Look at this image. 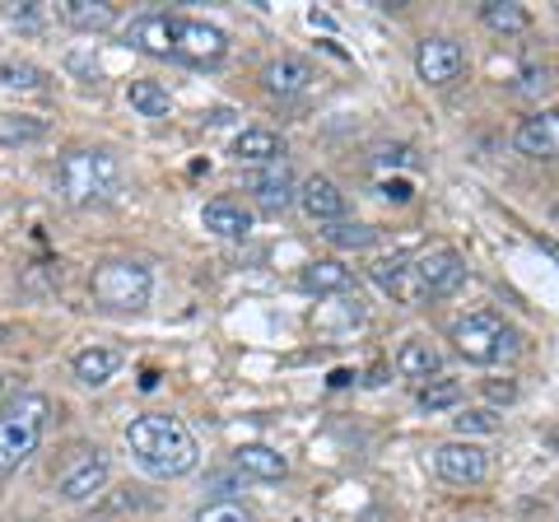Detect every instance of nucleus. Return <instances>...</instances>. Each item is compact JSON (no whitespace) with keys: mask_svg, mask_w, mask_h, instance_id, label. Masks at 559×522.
Returning a JSON list of instances; mask_svg holds the SVG:
<instances>
[{"mask_svg":"<svg viewBox=\"0 0 559 522\" xmlns=\"http://www.w3.org/2000/svg\"><path fill=\"white\" fill-rule=\"evenodd\" d=\"M373 281L388 289L392 299L415 308V304H425V299H443V294L462 289L466 261H462V252H452V248H429V252H419L415 261H406V257H382L378 266H373Z\"/></svg>","mask_w":559,"mask_h":522,"instance_id":"obj_1","label":"nucleus"},{"mask_svg":"<svg viewBox=\"0 0 559 522\" xmlns=\"http://www.w3.org/2000/svg\"><path fill=\"white\" fill-rule=\"evenodd\" d=\"M127 448L135 452V462L145 466L150 476H187L197 466L201 448H197V434H191L178 415H164V411H150V415H135L127 425Z\"/></svg>","mask_w":559,"mask_h":522,"instance_id":"obj_2","label":"nucleus"},{"mask_svg":"<svg viewBox=\"0 0 559 522\" xmlns=\"http://www.w3.org/2000/svg\"><path fill=\"white\" fill-rule=\"evenodd\" d=\"M121 187V159L112 150H94V145H80V150H66L61 164H57V191L66 205H98V201H112Z\"/></svg>","mask_w":559,"mask_h":522,"instance_id":"obj_3","label":"nucleus"},{"mask_svg":"<svg viewBox=\"0 0 559 522\" xmlns=\"http://www.w3.org/2000/svg\"><path fill=\"white\" fill-rule=\"evenodd\" d=\"M51 402L43 392H14L10 402H0V476H10L14 466H24L43 443Z\"/></svg>","mask_w":559,"mask_h":522,"instance_id":"obj_4","label":"nucleus"},{"mask_svg":"<svg viewBox=\"0 0 559 522\" xmlns=\"http://www.w3.org/2000/svg\"><path fill=\"white\" fill-rule=\"evenodd\" d=\"M90 294L112 312H135V308L150 304L154 271L145 266V261H135V257H112V261H103V266L94 271Z\"/></svg>","mask_w":559,"mask_h":522,"instance_id":"obj_5","label":"nucleus"},{"mask_svg":"<svg viewBox=\"0 0 559 522\" xmlns=\"http://www.w3.org/2000/svg\"><path fill=\"white\" fill-rule=\"evenodd\" d=\"M452 345L471 364H499L518 355V332L499 312H466L462 322H452Z\"/></svg>","mask_w":559,"mask_h":522,"instance_id":"obj_6","label":"nucleus"},{"mask_svg":"<svg viewBox=\"0 0 559 522\" xmlns=\"http://www.w3.org/2000/svg\"><path fill=\"white\" fill-rule=\"evenodd\" d=\"M103 485H108V452L94 443H75L70 458L57 466V495L66 503H84V499H94Z\"/></svg>","mask_w":559,"mask_h":522,"instance_id":"obj_7","label":"nucleus"},{"mask_svg":"<svg viewBox=\"0 0 559 522\" xmlns=\"http://www.w3.org/2000/svg\"><path fill=\"white\" fill-rule=\"evenodd\" d=\"M224 51H229L224 28L205 24V20H191V14H173V61L215 66V61H224Z\"/></svg>","mask_w":559,"mask_h":522,"instance_id":"obj_8","label":"nucleus"},{"mask_svg":"<svg viewBox=\"0 0 559 522\" xmlns=\"http://www.w3.org/2000/svg\"><path fill=\"white\" fill-rule=\"evenodd\" d=\"M466 71V47L457 38H448V33H429V38H419L415 47V75L429 84V90H448L452 80H462Z\"/></svg>","mask_w":559,"mask_h":522,"instance_id":"obj_9","label":"nucleus"},{"mask_svg":"<svg viewBox=\"0 0 559 522\" xmlns=\"http://www.w3.org/2000/svg\"><path fill=\"white\" fill-rule=\"evenodd\" d=\"M433 466H439V476L452 485H480L489 476V452L471 439H452L433 452Z\"/></svg>","mask_w":559,"mask_h":522,"instance_id":"obj_10","label":"nucleus"},{"mask_svg":"<svg viewBox=\"0 0 559 522\" xmlns=\"http://www.w3.org/2000/svg\"><path fill=\"white\" fill-rule=\"evenodd\" d=\"M513 145L527 159H559V108H540L532 117H522V127L513 131Z\"/></svg>","mask_w":559,"mask_h":522,"instance_id":"obj_11","label":"nucleus"},{"mask_svg":"<svg viewBox=\"0 0 559 522\" xmlns=\"http://www.w3.org/2000/svg\"><path fill=\"white\" fill-rule=\"evenodd\" d=\"M248 191H252V201H257L266 215H280L289 201H299V187H294V173H289V164L257 168L252 178H248Z\"/></svg>","mask_w":559,"mask_h":522,"instance_id":"obj_12","label":"nucleus"},{"mask_svg":"<svg viewBox=\"0 0 559 522\" xmlns=\"http://www.w3.org/2000/svg\"><path fill=\"white\" fill-rule=\"evenodd\" d=\"M299 205H304V215L318 220V224H341L345 220V191L331 178H322V173H312V178L299 187Z\"/></svg>","mask_w":559,"mask_h":522,"instance_id":"obj_13","label":"nucleus"},{"mask_svg":"<svg viewBox=\"0 0 559 522\" xmlns=\"http://www.w3.org/2000/svg\"><path fill=\"white\" fill-rule=\"evenodd\" d=\"M234 159L238 164H252V168H271V164H285V141L266 127H248L234 135Z\"/></svg>","mask_w":559,"mask_h":522,"instance_id":"obj_14","label":"nucleus"},{"mask_svg":"<svg viewBox=\"0 0 559 522\" xmlns=\"http://www.w3.org/2000/svg\"><path fill=\"white\" fill-rule=\"evenodd\" d=\"M127 43L145 57H159V61H173V14H140L127 28Z\"/></svg>","mask_w":559,"mask_h":522,"instance_id":"obj_15","label":"nucleus"},{"mask_svg":"<svg viewBox=\"0 0 559 522\" xmlns=\"http://www.w3.org/2000/svg\"><path fill=\"white\" fill-rule=\"evenodd\" d=\"M392 364H396V373H401V378H415V382L443 378V355H439V345H429L425 336L401 341V351H396Z\"/></svg>","mask_w":559,"mask_h":522,"instance_id":"obj_16","label":"nucleus"},{"mask_svg":"<svg viewBox=\"0 0 559 522\" xmlns=\"http://www.w3.org/2000/svg\"><path fill=\"white\" fill-rule=\"evenodd\" d=\"M312 80L318 75H312V66L304 57H275L266 71H261V84H266L275 98H299V94H308Z\"/></svg>","mask_w":559,"mask_h":522,"instance_id":"obj_17","label":"nucleus"},{"mask_svg":"<svg viewBox=\"0 0 559 522\" xmlns=\"http://www.w3.org/2000/svg\"><path fill=\"white\" fill-rule=\"evenodd\" d=\"M57 14H61V24H70L75 33H108V28H117V5H108V0H61Z\"/></svg>","mask_w":559,"mask_h":522,"instance_id":"obj_18","label":"nucleus"},{"mask_svg":"<svg viewBox=\"0 0 559 522\" xmlns=\"http://www.w3.org/2000/svg\"><path fill=\"white\" fill-rule=\"evenodd\" d=\"M234 466H238L242 476H252V481H285L289 476L285 452H275L266 443H242V448H234Z\"/></svg>","mask_w":559,"mask_h":522,"instance_id":"obj_19","label":"nucleus"},{"mask_svg":"<svg viewBox=\"0 0 559 522\" xmlns=\"http://www.w3.org/2000/svg\"><path fill=\"white\" fill-rule=\"evenodd\" d=\"M201 224L219 238H248L252 234V211H242V205L229 201V197H215V201H205Z\"/></svg>","mask_w":559,"mask_h":522,"instance_id":"obj_20","label":"nucleus"},{"mask_svg":"<svg viewBox=\"0 0 559 522\" xmlns=\"http://www.w3.org/2000/svg\"><path fill=\"white\" fill-rule=\"evenodd\" d=\"M299 285L308 294H345V289H355V271L341 266L336 257H318L299 271Z\"/></svg>","mask_w":559,"mask_h":522,"instance_id":"obj_21","label":"nucleus"},{"mask_svg":"<svg viewBox=\"0 0 559 522\" xmlns=\"http://www.w3.org/2000/svg\"><path fill=\"white\" fill-rule=\"evenodd\" d=\"M117 369H121V355L108 351V345H90V351L75 355V378L84 382V388H103Z\"/></svg>","mask_w":559,"mask_h":522,"instance_id":"obj_22","label":"nucleus"},{"mask_svg":"<svg viewBox=\"0 0 559 522\" xmlns=\"http://www.w3.org/2000/svg\"><path fill=\"white\" fill-rule=\"evenodd\" d=\"M127 103L140 112V117H168L173 112V98L159 80H131L127 84Z\"/></svg>","mask_w":559,"mask_h":522,"instance_id":"obj_23","label":"nucleus"},{"mask_svg":"<svg viewBox=\"0 0 559 522\" xmlns=\"http://www.w3.org/2000/svg\"><path fill=\"white\" fill-rule=\"evenodd\" d=\"M480 20H485V28H495V33H527L532 28V14L522 5H513V0H485Z\"/></svg>","mask_w":559,"mask_h":522,"instance_id":"obj_24","label":"nucleus"},{"mask_svg":"<svg viewBox=\"0 0 559 522\" xmlns=\"http://www.w3.org/2000/svg\"><path fill=\"white\" fill-rule=\"evenodd\" d=\"M322 234H326L331 248H341V252H364V248H373V242H378V229H373V224H359V220L326 224Z\"/></svg>","mask_w":559,"mask_h":522,"instance_id":"obj_25","label":"nucleus"},{"mask_svg":"<svg viewBox=\"0 0 559 522\" xmlns=\"http://www.w3.org/2000/svg\"><path fill=\"white\" fill-rule=\"evenodd\" d=\"M47 135V121L33 112H5L0 117V145H33Z\"/></svg>","mask_w":559,"mask_h":522,"instance_id":"obj_26","label":"nucleus"},{"mask_svg":"<svg viewBox=\"0 0 559 522\" xmlns=\"http://www.w3.org/2000/svg\"><path fill=\"white\" fill-rule=\"evenodd\" d=\"M452 406H462V382L457 378H433V382L419 388V411L439 415V411H452Z\"/></svg>","mask_w":559,"mask_h":522,"instance_id":"obj_27","label":"nucleus"},{"mask_svg":"<svg viewBox=\"0 0 559 522\" xmlns=\"http://www.w3.org/2000/svg\"><path fill=\"white\" fill-rule=\"evenodd\" d=\"M0 84L5 90H43L47 84V71L43 66H33V61H0Z\"/></svg>","mask_w":559,"mask_h":522,"instance_id":"obj_28","label":"nucleus"},{"mask_svg":"<svg viewBox=\"0 0 559 522\" xmlns=\"http://www.w3.org/2000/svg\"><path fill=\"white\" fill-rule=\"evenodd\" d=\"M452 425H457V434L466 439V434H499V415L495 411H462V415H452Z\"/></svg>","mask_w":559,"mask_h":522,"instance_id":"obj_29","label":"nucleus"},{"mask_svg":"<svg viewBox=\"0 0 559 522\" xmlns=\"http://www.w3.org/2000/svg\"><path fill=\"white\" fill-rule=\"evenodd\" d=\"M197 522H257L242 503H234V499H219V503H210V509L197 518Z\"/></svg>","mask_w":559,"mask_h":522,"instance_id":"obj_30","label":"nucleus"},{"mask_svg":"<svg viewBox=\"0 0 559 522\" xmlns=\"http://www.w3.org/2000/svg\"><path fill=\"white\" fill-rule=\"evenodd\" d=\"M550 90V66H527L518 75V94H546Z\"/></svg>","mask_w":559,"mask_h":522,"instance_id":"obj_31","label":"nucleus"},{"mask_svg":"<svg viewBox=\"0 0 559 522\" xmlns=\"http://www.w3.org/2000/svg\"><path fill=\"white\" fill-rule=\"evenodd\" d=\"M382 197H388V201H411V182H401V178L382 182Z\"/></svg>","mask_w":559,"mask_h":522,"instance_id":"obj_32","label":"nucleus"},{"mask_svg":"<svg viewBox=\"0 0 559 522\" xmlns=\"http://www.w3.org/2000/svg\"><path fill=\"white\" fill-rule=\"evenodd\" d=\"M489 396H495V402H513L518 388H513V382H495V388H489Z\"/></svg>","mask_w":559,"mask_h":522,"instance_id":"obj_33","label":"nucleus"},{"mask_svg":"<svg viewBox=\"0 0 559 522\" xmlns=\"http://www.w3.org/2000/svg\"><path fill=\"white\" fill-rule=\"evenodd\" d=\"M536 248H540V252H546V257L555 261V266H559V242H555V238H536Z\"/></svg>","mask_w":559,"mask_h":522,"instance_id":"obj_34","label":"nucleus"},{"mask_svg":"<svg viewBox=\"0 0 559 522\" xmlns=\"http://www.w3.org/2000/svg\"><path fill=\"white\" fill-rule=\"evenodd\" d=\"M0 388H5V378H0Z\"/></svg>","mask_w":559,"mask_h":522,"instance_id":"obj_35","label":"nucleus"}]
</instances>
